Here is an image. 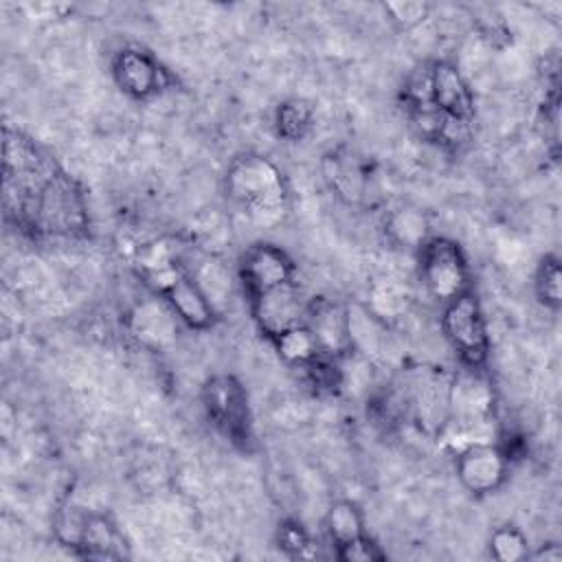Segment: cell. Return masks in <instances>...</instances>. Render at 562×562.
Segmentation results:
<instances>
[{
  "label": "cell",
  "mask_w": 562,
  "mask_h": 562,
  "mask_svg": "<svg viewBox=\"0 0 562 562\" xmlns=\"http://www.w3.org/2000/svg\"><path fill=\"white\" fill-rule=\"evenodd\" d=\"M4 209L31 235L77 237L88 228L79 184L33 138L4 127Z\"/></svg>",
  "instance_id": "6da1fadb"
},
{
  "label": "cell",
  "mask_w": 562,
  "mask_h": 562,
  "mask_svg": "<svg viewBox=\"0 0 562 562\" xmlns=\"http://www.w3.org/2000/svg\"><path fill=\"white\" fill-rule=\"evenodd\" d=\"M226 200L255 226L270 228L290 206V189L281 167L259 151L235 156L224 171Z\"/></svg>",
  "instance_id": "7a4b0ae2"
},
{
  "label": "cell",
  "mask_w": 562,
  "mask_h": 562,
  "mask_svg": "<svg viewBox=\"0 0 562 562\" xmlns=\"http://www.w3.org/2000/svg\"><path fill=\"white\" fill-rule=\"evenodd\" d=\"M57 540L88 560H123L130 558V544L119 525L99 512L81 507H64L55 518Z\"/></svg>",
  "instance_id": "3957f363"
},
{
  "label": "cell",
  "mask_w": 562,
  "mask_h": 562,
  "mask_svg": "<svg viewBox=\"0 0 562 562\" xmlns=\"http://www.w3.org/2000/svg\"><path fill=\"white\" fill-rule=\"evenodd\" d=\"M202 408L220 435L235 448L248 452L252 448V413L244 384L228 373L211 375L202 386Z\"/></svg>",
  "instance_id": "277c9868"
},
{
  "label": "cell",
  "mask_w": 562,
  "mask_h": 562,
  "mask_svg": "<svg viewBox=\"0 0 562 562\" xmlns=\"http://www.w3.org/2000/svg\"><path fill=\"white\" fill-rule=\"evenodd\" d=\"M419 279L426 292L441 305L472 290V272L465 250L450 237H428L417 250Z\"/></svg>",
  "instance_id": "5b68a950"
},
{
  "label": "cell",
  "mask_w": 562,
  "mask_h": 562,
  "mask_svg": "<svg viewBox=\"0 0 562 562\" xmlns=\"http://www.w3.org/2000/svg\"><path fill=\"white\" fill-rule=\"evenodd\" d=\"M441 307V331L461 367L483 369L490 356V334L476 292L470 290Z\"/></svg>",
  "instance_id": "8992f818"
},
{
  "label": "cell",
  "mask_w": 562,
  "mask_h": 562,
  "mask_svg": "<svg viewBox=\"0 0 562 562\" xmlns=\"http://www.w3.org/2000/svg\"><path fill=\"white\" fill-rule=\"evenodd\" d=\"M151 294L160 296L176 318L195 331H206L217 321V307L206 296L195 277L184 268V263H176L149 279L143 281Z\"/></svg>",
  "instance_id": "52a82bcc"
},
{
  "label": "cell",
  "mask_w": 562,
  "mask_h": 562,
  "mask_svg": "<svg viewBox=\"0 0 562 562\" xmlns=\"http://www.w3.org/2000/svg\"><path fill=\"white\" fill-rule=\"evenodd\" d=\"M237 277L246 301L296 281V263L277 244L255 241L246 246L237 263Z\"/></svg>",
  "instance_id": "ba28073f"
},
{
  "label": "cell",
  "mask_w": 562,
  "mask_h": 562,
  "mask_svg": "<svg viewBox=\"0 0 562 562\" xmlns=\"http://www.w3.org/2000/svg\"><path fill=\"white\" fill-rule=\"evenodd\" d=\"M112 79L130 99L145 101L169 88L167 68L140 46H123L112 57Z\"/></svg>",
  "instance_id": "9c48e42d"
},
{
  "label": "cell",
  "mask_w": 562,
  "mask_h": 562,
  "mask_svg": "<svg viewBox=\"0 0 562 562\" xmlns=\"http://www.w3.org/2000/svg\"><path fill=\"white\" fill-rule=\"evenodd\" d=\"M454 472L463 490L485 496L503 487L509 472V457L496 441L472 443L454 454Z\"/></svg>",
  "instance_id": "30bf717a"
},
{
  "label": "cell",
  "mask_w": 562,
  "mask_h": 562,
  "mask_svg": "<svg viewBox=\"0 0 562 562\" xmlns=\"http://www.w3.org/2000/svg\"><path fill=\"white\" fill-rule=\"evenodd\" d=\"M250 316L257 329L268 338L274 340L279 334L303 325L307 321L310 303L303 301L296 281L270 290L257 299L248 301Z\"/></svg>",
  "instance_id": "8fae6325"
},
{
  "label": "cell",
  "mask_w": 562,
  "mask_h": 562,
  "mask_svg": "<svg viewBox=\"0 0 562 562\" xmlns=\"http://www.w3.org/2000/svg\"><path fill=\"white\" fill-rule=\"evenodd\" d=\"M327 189L347 206H360L369 193V165L349 147H331L321 160Z\"/></svg>",
  "instance_id": "7c38bea8"
},
{
  "label": "cell",
  "mask_w": 562,
  "mask_h": 562,
  "mask_svg": "<svg viewBox=\"0 0 562 562\" xmlns=\"http://www.w3.org/2000/svg\"><path fill=\"white\" fill-rule=\"evenodd\" d=\"M178 318L171 307L160 299L151 296L138 301L127 314V331L130 336L145 349L162 351L173 345L178 334Z\"/></svg>",
  "instance_id": "4fadbf2b"
},
{
  "label": "cell",
  "mask_w": 562,
  "mask_h": 562,
  "mask_svg": "<svg viewBox=\"0 0 562 562\" xmlns=\"http://www.w3.org/2000/svg\"><path fill=\"white\" fill-rule=\"evenodd\" d=\"M305 323L312 329L323 356L334 360H345L351 353L347 307L327 299L312 301L307 307Z\"/></svg>",
  "instance_id": "5bb4252c"
},
{
  "label": "cell",
  "mask_w": 562,
  "mask_h": 562,
  "mask_svg": "<svg viewBox=\"0 0 562 562\" xmlns=\"http://www.w3.org/2000/svg\"><path fill=\"white\" fill-rule=\"evenodd\" d=\"M448 386L450 378L441 373H419L413 380L411 389V408L419 426L428 432H437L443 428L448 417Z\"/></svg>",
  "instance_id": "9a60e30c"
},
{
  "label": "cell",
  "mask_w": 562,
  "mask_h": 562,
  "mask_svg": "<svg viewBox=\"0 0 562 562\" xmlns=\"http://www.w3.org/2000/svg\"><path fill=\"white\" fill-rule=\"evenodd\" d=\"M384 235L400 248L419 250L424 241L430 237V222L424 211L411 204H402L393 209L384 217Z\"/></svg>",
  "instance_id": "2e32d148"
},
{
  "label": "cell",
  "mask_w": 562,
  "mask_h": 562,
  "mask_svg": "<svg viewBox=\"0 0 562 562\" xmlns=\"http://www.w3.org/2000/svg\"><path fill=\"white\" fill-rule=\"evenodd\" d=\"M314 125V105L307 99L290 97L274 110L277 136L288 143H299Z\"/></svg>",
  "instance_id": "e0dca14e"
},
{
  "label": "cell",
  "mask_w": 562,
  "mask_h": 562,
  "mask_svg": "<svg viewBox=\"0 0 562 562\" xmlns=\"http://www.w3.org/2000/svg\"><path fill=\"white\" fill-rule=\"evenodd\" d=\"M325 529H327V536H329L334 549L364 536V514H362L360 505L353 501H347V498L336 501L327 509Z\"/></svg>",
  "instance_id": "ac0fdd59"
},
{
  "label": "cell",
  "mask_w": 562,
  "mask_h": 562,
  "mask_svg": "<svg viewBox=\"0 0 562 562\" xmlns=\"http://www.w3.org/2000/svg\"><path fill=\"white\" fill-rule=\"evenodd\" d=\"M279 353V358L290 364V367H307L312 360H316L321 353L316 338L312 334V329L307 327V323L296 325L283 334H279L274 340H270Z\"/></svg>",
  "instance_id": "d6986e66"
},
{
  "label": "cell",
  "mask_w": 562,
  "mask_h": 562,
  "mask_svg": "<svg viewBox=\"0 0 562 562\" xmlns=\"http://www.w3.org/2000/svg\"><path fill=\"white\" fill-rule=\"evenodd\" d=\"M533 290L538 301L551 310L558 312L562 305V270L558 255H544L540 257L533 274Z\"/></svg>",
  "instance_id": "ffe728a7"
},
{
  "label": "cell",
  "mask_w": 562,
  "mask_h": 562,
  "mask_svg": "<svg viewBox=\"0 0 562 562\" xmlns=\"http://www.w3.org/2000/svg\"><path fill=\"white\" fill-rule=\"evenodd\" d=\"M487 551L498 562H518L529 558V540L516 525H501L487 538Z\"/></svg>",
  "instance_id": "44dd1931"
},
{
  "label": "cell",
  "mask_w": 562,
  "mask_h": 562,
  "mask_svg": "<svg viewBox=\"0 0 562 562\" xmlns=\"http://www.w3.org/2000/svg\"><path fill=\"white\" fill-rule=\"evenodd\" d=\"M408 301L406 288H402L395 279H382L371 288L369 310L380 318L386 321L389 316H397Z\"/></svg>",
  "instance_id": "7402d4cb"
},
{
  "label": "cell",
  "mask_w": 562,
  "mask_h": 562,
  "mask_svg": "<svg viewBox=\"0 0 562 562\" xmlns=\"http://www.w3.org/2000/svg\"><path fill=\"white\" fill-rule=\"evenodd\" d=\"M277 547L290 558H312L314 542L305 527L296 520H283L277 529Z\"/></svg>",
  "instance_id": "603a6c76"
},
{
  "label": "cell",
  "mask_w": 562,
  "mask_h": 562,
  "mask_svg": "<svg viewBox=\"0 0 562 562\" xmlns=\"http://www.w3.org/2000/svg\"><path fill=\"white\" fill-rule=\"evenodd\" d=\"M389 22L400 31H411L417 24H422L428 13L432 11V4L428 2H384L382 4Z\"/></svg>",
  "instance_id": "cb8c5ba5"
},
{
  "label": "cell",
  "mask_w": 562,
  "mask_h": 562,
  "mask_svg": "<svg viewBox=\"0 0 562 562\" xmlns=\"http://www.w3.org/2000/svg\"><path fill=\"white\" fill-rule=\"evenodd\" d=\"M336 558L342 562H375V560H384L386 551H382V547L364 533L347 544L336 547Z\"/></svg>",
  "instance_id": "d4e9b609"
},
{
  "label": "cell",
  "mask_w": 562,
  "mask_h": 562,
  "mask_svg": "<svg viewBox=\"0 0 562 562\" xmlns=\"http://www.w3.org/2000/svg\"><path fill=\"white\" fill-rule=\"evenodd\" d=\"M560 555H562V551L558 544H547V549L529 553V558H544V560H560Z\"/></svg>",
  "instance_id": "484cf974"
}]
</instances>
